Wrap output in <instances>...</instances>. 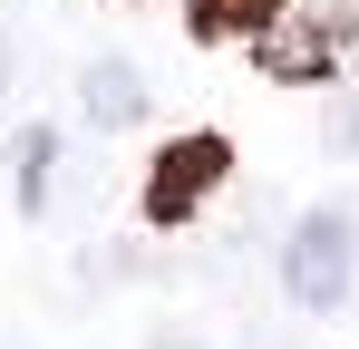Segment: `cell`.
<instances>
[{"label":"cell","instance_id":"1","mask_svg":"<svg viewBox=\"0 0 359 349\" xmlns=\"http://www.w3.org/2000/svg\"><path fill=\"white\" fill-rule=\"evenodd\" d=\"M350 282H359V224L340 204L301 214L292 242H282V291H292V310H340Z\"/></svg>","mask_w":359,"mask_h":349},{"label":"cell","instance_id":"2","mask_svg":"<svg viewBox=\"0 0 359 349\" xmlns=\"http://www.w3.org/2000/svg\"><path fill=\"white\" fill-rule=\"evenodd\" d=\"M224 174H233V146H224V136H175V146L156 156V174H146V224H194V204H204Z\"/></svg>","mask_w":359,"mask_h":349},{"label":"cell","instance_id":"3","mask_svg":"<svg viewBox=\"0 0 359 349\" xmlns=\"http://www.w3.org/2000/svg\"><path fill=\"white\" fill-rule=\"evenodd\" d=\"M252 39H262V68H272V78H330V68H340V20L292 10V0H282Z\"/></svg>","mask_w":359,"mask_h":349},{"label":"cell","instance_id":"4","mask_svg":"<svg viewBox=\"0 0 359 349\" xmlns=\"http://www.w3.org/2000/svg\"><path fill=\"white\" fill-rule=\"evenodd\" d=\"M78 107L97 116V126H136V116H146V88H136L126 58H88V68H78Z\"/></svg>","mask_w":359,"mask_h":349},{"label":"cell","instance_id":"5","mask_svg":"<svg viewBox=\"0 0 359 349\" xmlns=\"http://www.w3.org/2000/svg\"><path fill=\"white\" fill-rule=\"evenodd\" d=\"M49 184H59V136L29 126L20 136V214H49Z\"/></svg>","mask_w":359,"mask_h":349},{"label":"cell","instance_id":"6","mask_svg":"<svg viewBox=\"0 0 359 349\" xmlns=\"http://www.w3.org/2000/svg\"><path fill=\"white\" fill-rule=\"evenodd\" d=\"M282 0H194V29L204 39H233V29H262Z\"/></svg>","mask_w":359,"mask_h":349},{"label":"cell","instance_id":"7","mask_svg":"<svg viewBox=\"0 0 359 349\" xmlns=\"http://www.w3.org/2000/svg\"><path fill=\"white\" fill-rule=\"evenodd\" d=\"M0 97H10V39H0Z\"/></svg>","mask_w":359,"mask_h":349}]
</instances>
